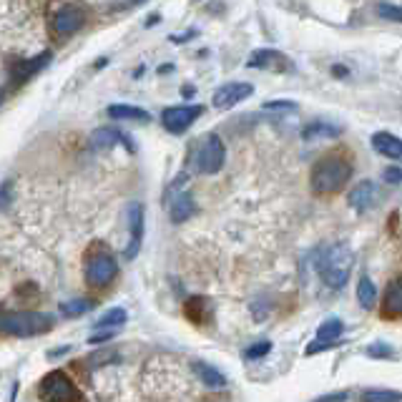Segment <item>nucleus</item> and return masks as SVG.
<instances>
[{
    "mask_svg": "<svg viewBox=\"0 0 402 402\" xmlns=\"http://www.w3.org/2000/svg\"><path fill=\"white\" fill-rule=\"evenodd\" d=\"M53 60V53L51 51H43V53L33 55L30 60H23V63H18L15 66V71H13V83H28L33 76H38V73L43 71V68H48V63Z\"/></svg>",
    "mask_w": 402,
    "mask_h": 402,
    "instance_id": "f8f14e48",
    "label": "nucleus"
},
{
    "mask_svg": "<svg viewBox=\"0 0 402 402\" xmlns=\"http://www.w3.org/2000/svg\"><path fill=\"white\" fill-rule=\"evenodd\" d=\"M91 309H93V302L91 300H71V302H63V304H60V314L68 319L81 317V314L91 312Z\"/></svg>",
    "mask_w": 402,
    "mask_h": 402,
    "instance_id": "b1692460",
    "label": "nucleus"
},
{
    "mask_svg": "<svg viewBox=\"0 0 402 402\" xmlns=\"http://www.w3.org/2000/svg\"><path fill=\"white\" fill-rule=\"evenodd\" d=\"M11 201H13V184L11 181H6V184L0 187V209H6Z\"/></svg>",
    "mask_w": 402,
    "mask_h": 402,
    "instance_id": "2f4dec72",
    "label": "nucleus"
},
{
    "mask_svg": "<svg viewBox=\"0 0 402 402\" xmlns=\"http://www.w3.org/2000/svg\"><path fill=\"white\" fill-rule=\"evenodd\" d=\"M128 319V312L123 309V307H114V309H108V312H103L101 317H98L96 327L98 330H103V327H114V330H119L121 324H126Z\"/></svg>",
    "mask_w": 402,
    "mask_h": 402,
    "instance_id": "5701e85b",
    "label": "nucleus"
},
{
    "mask_svg": "<svg viewBox=\"0 0 402 402\" xmlns=\"http://www.w3.org/2000/svg\"><path fill=\"white\" fill-rule=\"evenodd\" d=\"M86 23V13L83 8L73 6V3H66V6H60V11L55 13L53 18V30L55 36L60 38H71L73 33H79Z\"/></svg>",
    "mask_w": 402,
    "mask_h": 402,
    "instance_id": "1a4fd4ad",
    "label": "nucleus"
},
{
    "mask_svg": "<svg viewBox=\"0 0 402 402\" xmlns=\"http://www.w3.org/2000/svg\"><path fill=\"white\" fill-rule=\"evenodd\" d=\"M297 103L295 101H267L264 103V111H272V114H297Z\"/></svg>",
    "mask_w": 402,
    "mask_h": 402,
    "instance_id": "c85d7f7f",
    "label": "nucleus"
},
{
    "mask_svg": "<svg viewBox=\"0 0 402 402\" xmlns=\"http://www.w3.org/2000/svg\"><path fill=\"white\" fill-rule=\"evenodd\" d=\"M352 179V163L344 159L342 154H330L322 156L314 163L312 174H309V184H312L314 194H337L347 187V181Z\"/></svg>",
    "mask_w": 402,
    "mask_h": 402,
    "instance_id": "f257e3e1",
    "label": "nucleus"
},
{
    "mask_svg": "<svg viewBox=\"0 0 402 402\" xmlns=\"http://www.w3.org/2000/svg\"><path fill=\"white\" fill-rule=\"evenodd\" d=\"M373 149L377 154L387 159H400L402 156V141L395 136V133H387V131H377L373 136Z\"/></svg>",
    "mask_w": 402,
    "mask_h": 402,
    "instance_id": "a211bd4d",
    "label": "nucleus"
},
{
    "mask_svg": "<svg viewBox=\"0 0 402 402\" xmlns=\"http://www.w3.org/2000/svg\"><path fill=\"white\" fill-rule=\"evenodd\" d=\"M116 332L119 330H114V327H103V330H98L96 335H91L88 337V344H103V342H111L116 337Z\"/></svg>",
    "mask_w": 402,
    "mask_h": 402,
    "instance_id": "7c9ffc66",
    "label": "nucleus"
},
{
    "mask_svg": "<svg viewBox=\"0 0 402 402\" xmlns=\"http://www.w3.org/2000/svg\"><path fill=\"white\" fill-rule=\"evenodd\" d=\"M357 302H360L365 309H373L375 302H377V287L373 284L370 276H362L360 284H357Z\"/></svg>",
    "mask_w": 402,
    "mask_h": 402,
    "instance_id": "4be33fe9",
    "label": "nucleus"
},
{
    "mask_svg": "<svg viewBox=\"0 0 402 402\" xmlns=\"http://www.w3.org/2000/svg\"><path fill=\"white\" fill-rule=\"evenodd\" d=\"M344 128L337 126V123H324V121H314L309 126L302 131V138L304 141H317V138H337L342 136Z\"/></svg>",
    "mask_w": 402,
    "mask_h": 402,
    "instance_id": "aec40b11",
    "label": "nucleus"
},
{
    "mask_svg": "<svg viewBox=\"0 0 402 402\" xmlns=\"http://www.w3.org/2000/svg\"><path fill=\"white\" fill-rule=\"evenodd\" d=\"M119 274V262L108 252H98L86 262V282L91 287H106Z\"/></svg>",
    "mask_w": 402,
    "mask_h": 402,
    "instance_id": "423d86ee",
    "label": "nucleus"
},
{
    "mask_svg": "<svg viewBox=\"0 0 402 402\" xmlns=\"http://www.w3.org/2000/svg\"><path fill=\"white\" fill-rule=\"evenodd\" d=\"M375 199H377V187H375L373 181H360V184L349 189L347 194V201L354 211H365L367 206L375 204Z\"/></svg>",
    "mask_w": 402,
    "mask_h": 402,
    "instance_id": "2eb2a0df",
    "label": "nucleus"
},
{
    "mask_svg": "<svg viewBox=\"0 0 402 402\" xmlns=\"http://www.w3.org/2000/svg\"><path fill=\"white\" fill-rule=\"evenodd\" d=\"M131 6H141V3H146V0H128Z\"/></svg>",
    "mask_w": 402,
    "mask_h": 402,
    "instance_id": "4c0bfd02",
    "label": "nucleus"
},
{
    "mask_svg": "<svg viewBox=\"0 0 402 402\" xmlns=\"http://www.w3.org/2000/svg\"><path fill=\"white\" fill-rule=\"evenodd\" d=\"M269 352H272V342H269V340H259V342H254L252 347L246 349L244 357H246V360H262V357H267Z\"/></svg>",
    "mask_w": 402,
    "mask_h": 402,
    "instance_id": "bb28decb",
    "label": "nucleus"
},
{
    "mask_svg": "<svg viewBox=\"0 0 402 402\" xmlns=\"http://www.w3.org/2000/svg\"><path fill=\"white\" fill-rule=\"evenodd\" d=\"M181 96H184V98H192V96H194V86H184V88H181Z\"/></svg>",
    "mask_w": 402,
    "mask_h": 402,
    "instance_id": "c9c22d12",
    "label": "nucleus"
},
{
    "mask_svg": "<svg viewBox=\"0 0 402 402\" xmlns=\"http://www.w3.org/2000/svg\"><path fill=\"white\" fill-rule=\"evenodd\" d=\"M354 254L347 244H332L319 259V274L330 289H342L352 274Z\"/></svg>",
    "mask_w": 402,
    "mask_h": 402,
    "instance_id": "f03ea898",
    "label": "nucleus"
},
{
    "mask_svg": "<svg viewBox=\"0 0 402 402\" xmlns=\"http://www.w3.org/2000/svg\"><path fill=\"white\" fill-rule=\"evenodd\" d=\"M365 400H375V402H387V400H402V392L397 390H365L362 392Z\"/></svg>",
    "mask_w": 402,
    "mask_h": 402,
    "instance_id": "cd10ccee",
    "label": "nucleus"
},
{
    "mask_svg": "<svg viewBox=\"0 0 402 402\" xmlns=\"http://www.w3.org/2000/svg\"><path fill=\"white\" fill-rule=\"evenodd\" d=\"M319 400H349V392H330V395H322Z\"/></svg>",
    "mask_w": 402,
    "mask_h": 402,
    "instance_id": "72a5a7b5",
    "label": "nucleus"
},
{
    "mask_svg": "<svg viewBox=\"0 0 402 402\" xmlns=\"http://www.w3.org/2000/svg\"><path fill=\"white\" fill-rule=\"evenodd\" d=\"M126 219H128V232H131V239H128V246L123 257L133 259L141 249V241H144V206L138 201H131L126 209Z\"/></svg>",
    "mask_w": 402,
    "mask_h": 402,
    "instance_id": "9d476101",
    "label": "nucleus"
},
{
    "mask_svg": "<svg viewBox=\"0 0 402 402\" xmlns=\"http://www.w3.org/2000/svg\"><path fill=\"white\" fill-rule=\"evenodd\" d=\"M68 349H71V347H68V344H66V347H60V349H53V352H51L48 357H60V354H66Z\"/></svg>",
    "mask_w": 402,
    "mask_h": 402,
    "instance_id": "e433bc0d",
    "label": "nucleus"
},
{
    "mask_svg": "<svg viewBox=\"0 0 402 402\" xmlns=\"http://www.w3.org/2000/svg\"><path fill=\"white\" fill-rule=\"evenodd\" d=\"M159 18H161V15H159V13H154V15H151V18L146 20V28H154V25L159 23Z\"/></svg>",
    "mask_w": 402,
    "mask_h": 402,
    "instance_id": "f704fd0d",
    "label": "nucleus"
},
{
    "mask_svg": "<svg viewBox=\"0 0 402 402\" xmlns=\"http://www.w3.org/2000/svg\"><path fill=\"white\" fill-rule=\"evenodd\" d=\"M204 114V106H196V103H187V106H168L163 108L161 114V123L168 133H184L192 128V123Z\"/></svg>",
    "mask_w": 402,
    "mask_h": 402,
    "instance_id": "0eeeda50",
    "label": "nucleus"
},
{
    "mask_svg": "<svg viewBox=\"0 0 402 402\" xmlns=\"http://www.w3.org/2000/svg\"><path fill=\"white\" fill-rule=\"evenodd\" d=\"M377 15L382 20H390V23H402V6H395V3H380Z\"/></svg>",
    "mask_w": 402,
    "mask_h": 402,
    "instance_id": "a878e982",
    "label": "nucleus"
},
{
    "mask_svg": "<svg viewBox=\"0 0 402 402\" xmlns=\"http://www.w3.org/2000/svg\"><path fill=\"white\" fill-rule=\"evenodd\" d=\"M108 119L114 121H138V123H149L151 121V114L144 111V108L138 106H128V103H114V106H108Z\"/></svg>",
    "mask_w": 402,
    "mask_h": 402,
    "instance_id": "f3484780",
    "label": "nucleus"
},
{
    "mask_svg": "<svg viewBox=\"0 0 402 402\" xmlns=\"http://www.w3.org/2000/svg\"><path fill=\"white\" fill-rule=\"evenodd\" d=\"M194 211H196V204H194L192 194L176 192L168 196V216L174 224H184L187 219H192Z\"/></svg>",
    "mask_w": 402,
    "mask_h": 402,
    "instance_id": "4468645a",
    "label": "nucleus"
},
{
    "mask_svg": "<svg viewBox=\"0 0 402 402\" xmlns=\"http://www.w3.org/2000/svg\"><path fill=\"white\" fill-rule=\"evenodd\" d=\"M252 93H254L252 83H239V81H234V83H227L222 86V88H216L211 103H214L219 111H227V108L236 106V103H241L244 98H249Z\"/></svg>",
    "mask_w": 402,
    "mask_h": 402,
    "instance_id": "9b49d317",
    "label": "nucleus"
},
{
    "mask_svg": "<svg viewBox=\"0 0 402 402\" xmlns=\"http://www.w3.org/2000/svg\"><path fill=\"white\" fill-rule=\"evenodd\" d=\"M224 156H227V151H224L222 138L216 136V133H206L196 144L194 163H196V168L201 174H216V171H222Z\"/></svg>",
    "mask_w": 402,
    "mask_h": 402,
    "instance_id": "20e7f679",
    "label": "nucleus"
},
{
    "mask_svg": "<svg viewBox=\"0 0 402 402\" xmlns=\"http://www.w3.org/2000/svg\"><path fill=\"white\" fill-rule=\"evenodd\" d=\"M55 317L48 312H3L0 314V335L8 337H36L53 327Z\"/></svg>",
    "mask_w": 402,
    "mask_h": 402,
    "instance_id": "7ed1b4c3",
    "label": "nucleus"
},
{
    "mask_svg": "<svg viewBox=\"0 0 402 402\" xmlns=\"http://www.w3.org/2000/svg\"><path fill=\"white\" fill-rule=\"evenodd\" d=\"M41 397L43 400H53V402H76L81 400V390L73 384V380L68 377L66 373H60V370H53L48 373L46 377L41 380Z\"/></svg>",
    "mask_w": 402,
    "mask_h": 402,
    "instance_id": "39448f33",
    "label": "nucleus"
},
{
    "mask_svg": "<svg viewBox=\"0 0 402 402\" xmlns=\"http://www.w3.org/2000/svg\"><path fill=\"white\" fill-rule=\"evenodd\" d=\"M91 144L96 146V149H111V146H126L128 151H136V146H133L131 136H126L123 131H119V128L114 126H106V128H98V131H93V136H91Z\"/></svg>",
    "mask_w": 402,
    "mask_h": 402,
    "instance_id": "ddd939ff",
    "label": "nucleus"
},
{
    "mask_svg": "<svg viewBox=\"0 0 402 402\" xmlns=\"http://www.w3.org/2000/svg\"><path fill=\"white\" fill-rule=\"evenodd\" d=\"M367 357H375V360H387V357H392L395 354V349L390 347V344H384V342H375L370 344V347L365 349Z\"/></svg>",
    "mask_w": 402,
    "mask_h": 402,
    "instance_id": "c756f323",
    "label": "nucleus"
},
{
    "mask_svg": "<svg viewBox=\"0 0 402 402\" xmlns=\"http://www.w3.org/2000/svg\"><path fill=\"white\" fill-rule=\"evenodd\" d=\"M342 332H344L342 319H340V317H327L317 327V340H322V342H337V340L342 337Z\"/></svg>",
    "mask_w": 402,
    "mask_h": 402,
    "instance_id": "412c9836",
    "label": "nucleus"
},
{
    "mask_svg": "<svg viewBox=\"0 0 402 402\" xmlns=\"http://www.w3.org/2000/svg\"><path fill=\"white\" fill-rule=\"evenodd\" d=\"M382 317H390L397 319L402 317V274L395 276L384 292V300H382Z\"/></svg>",
    "mask_w": 402,
    "mask_h": 402,
    "instance_id": "dca6fc26",
    "label": "nucleus"
},
{
    "mask_svg": "<svg viewBox=\"0 0 402 402\" xmlns=\"http://www.w3.org/2000/svg\"><path fill=\"white\" fill-rule=\"evenodd\" d=\"M0 101H3V91H0Z\"/></svg>",
    "mask_w": 402,
    "mask_h": 402,
    "instance_id": "58836bf2",
    "label": "nucleus"
},
{
    "mask_svg": "<svg viewBox=\"0 0 402 402\" xmlns=\"http://www.w3.org/2000/svg\"><path fill=\"white\" fill-rule=\"evenodd\" d=\"M194 373H196V377L201 380L209 390H224L229 384L227 377H224L214 365H209V362H194Z\"/></svg>",
    "mask_w": 402,
    "mask_h": 402,
    "instance_id": "6ab92c4d",
    "label": "nucleus"
},
{
    "mask_svg": "<svg viewBox=\"0 0 402 402\" xmlns=\"http://www.w3.org/2000/svg\"><path fill=\"white\" fill-rule=\"evenodd\" d=\"M382 179L387 181V184H402V168H397V166L384 168Z\"/></svg>",
    "mask_w": 402,
    "mask_h": 402,
    "instance_id": "473e14b6",
    "label": "nucleus"
},
{
    "mask_svg": "<svg viewBox=\"0 0 402 402\" xmlns=\"http://www.w3.org/2000/svg\"><path fill=\"white\" fill-rule=\"evenodd\" d=\"M206 309V300L204 297H192V300L184 304V312H187V317L192 319L194 324H201L204 322V317H201V312Z\"/></svg>",
    "mask_w": 402,
    "mask_h": 402,
    "instance_id": "393cba45",
    "label": "nucleus"
},
{
    "mask_svg": "<svg viewBox=\"0 0 402 402\" xmlns=\"http://www.w3.org/2000/svg\"><path fill=\"white\" fill-rule=\"evenodd\" d=\"M249 68H257V71H272V73H295V63L292 58H287L284 53L274 48H259L249 55Z\"/></svg>",
    "mask_w": 402,
    "mask_h": 402,
    "instance_id": "6e6552de",
    "label": "nucleus"
}]
</instances>
